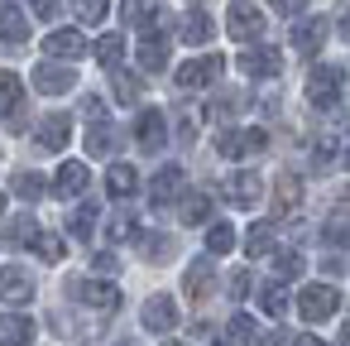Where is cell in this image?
<instances>
[{"mask_svg": "<svg viewBox=\"0 0 350 346\" xmlns=\"http://www.w3.org/2000/svg\"><path fill=\"white\" fill-rule=\"evenodd\" d=\"M139 255H144L149 264H168V260H173V240H168V236H144V240H139Z\"/></svg>", "mask_w": 350, "mask_h": 346, "instance_id": "cell-36", "label": "cell"}, {"mask_svg": "<svg viewBox=\"0 0 350 346\" xmlns=\"http://www.w3.org/2000/svg\"><path fill=\"white\" fill-rule=\"evenodd\" d=\"M139 92H144L139 73H120V68H116V101H120V106H139Z\"/></svg>", "mask_w": 350, "mask_h": 346, "instance_id": "cell-33", "label": "cell"}, {"mask_svg": "<svg viewBox=\"0 0 350 346\" xmlns=\"http://www.w3.org/2000/svg\"><path fill=\"white\" fill-rule=\"evenodd\" d=\"M211 346H235V341H211Z\"/></svg>", "mask_w": 350, "mask_h": 346, "instance_id": "cell-54", "label": "cell"}, {"mask_svg": "<svg viewBox=\"0 0 350 346\" xmlns=\"http://www.w3.org/2000/svg\"><path fill=\"white\" fill-rule=\"evenodd\" d=\"M273 264H278V274H283V279H297V274L307 269L297 250H278V255H273Z\"/></svg>", "mask_w": 350, "mask_h": 346, "instance_id": "cell-41", "label": "cell"}, {"mask_svg": "<svg viewBox=\"0 0 350 346\" xmlns=\"http://www.w3.org/2000/svg\"><path fill=\"white\" fill-rule=\"evenodd\" d=\"M230 341H235V346L254 341V317H250V312H235V317H230Z\"/></svg>", "mask_w": 350, "mask_h": 346, "instance_id": "cell-42", "label": "cell"}, {"mask_svg": "<svg viewBox=\"0 0 350 346\" xmlns=\"http://www.w3.org/2000/svg\"><path fill=\"white\" fill-rule=\"evenodd\" d=\"M278 68H283V53L269 49V44L240 53V73H245V77H278Z\"/></svg>", "mask_w": 350, "mask_h": 346, "instance_id": "cell-10", "label": "cell"}, {"mask_svg": "<svg viewBox=\"0 0 350 346\" xmlns=\"http://www.w3.org/2000/svg\"><path fill=\"white\" fill-rule=\"evenodd\" d=\"M25 101V82L15 73H0V116H15Z\"/></svg>", "mask_w": 350, "mask_h": 346, "instance_id": "cell-30", "label": "cell"}, {"mask_svg": "<svg viewBox=\"0 0 350 346\" xmlns=\"http://www.w3.org/2000/svg\"><path fill=\"white\" fill-rule=\"evenodd\" d=\"M226 293H230V298H245V293H250V269H235V274L226 279Z\"/></svg>", "mask_w": 350, "mask_h": 346, "instance_id": "cell-43", "label": "cell"}, {"mask_svg": "<svg viewBox=\"0 0 350 346\" xmlns=\"http://www.w3.org/2000/svg\"><path fill=\"white\" fill-rule=\"evenodd\" d=\"M111 149H116V135H111L106 121H96V125L87 130V154H111Z\"/></svg>", "mask_w": 350, "mask_h": 346, "instance_id": "cell-39", "label": "cell"}, {"mask_svg": "<svg viewBox=\"0 0 350 346\" xmlns=\"http://www.w3.org/2000/svg\"><path fill=\"white\" fill-rule=\"evenodd\" d=\"M221 53H206V58H192V63H183L178 68V87L183 92H202V87H211L216 77H221Z\"/></svg>", "mask_w": 350, "mask_h": 346, "instance_id": "cell-6", "label": "cell"}, {"mask_svg": "<svg viewBox=\"0 0 350 346\" xmlns=\"http://www.w3.org/2000/svg\"><path fill=\"white\" fill-rule=\"evenodd\" d=\"M135 188H139L135 164H111V169H106V193H111V197H130Z\"/></svg>", "mask_w": 350, "mask_h": 346, "instance_id": "cell-24", "label": "cell"}, {"mask_svg": "<svg viewBox=\"0 0 350 346\" xmlns=\"http://www.w3.org/2000/svg\"><path fill=\"white\" fill-rule=\"evenodd\" d=\"M0 212H5V193H0Z\"/></svg>", "mask_w": 350, "mask_h": 346, "instance_id": "cell-55", "label": "cell"}, {"mask_svg": "<svg viewBox=\"0 0 350 346\" xmlns=\"http://www.w3.org/2000/svg\"><path fill=\"white\" fill-rule=\"evenodd\" d=\"M0 298H5V303H29L34 298V274L29 269H20V264H5V269H0Z\"/></svg>", "mask_w": 350, "mask_h": 346, "instance_id": "cell-11", "label": "cell"}, {"mask_svg": "<svg viewBox=\"0 0 350 346\" xmlns=\"http://www.w3.org/2000/svg\"><path fill=\"white\" fill-rule=\"evenodd\" d=\"M178 217H183L187 226H202V221H211V193H183V202H178Z\"/></svg>", "mask_w": 350, "mask_h": 346, "instance_id": "cell-25", "label": "cell"}, {"mask_svg": "<svg viewBox=\"0 0 350 346\" xmlns=\"http://www.w3.org/2000/svg\"><path fill=\"white\" fill-rule=\"evenodd\" d=\"M139 68H144V73H163V68H168V39H163V34H144V44H139Z\"/></svg>", "mask_w": 350, "mask_h": 346, "instance_id": "cell-23", "label": "cell"}, {"mask_svg": "<svg viewBox=\"0 0 350 346\" xmlns=\"http://www.w3.org/2000/svg\"><path fill=\"white\" fill-rule=\"evenodd\" d=\"M44 53L49 58H63V63H77L87 53V39H82V29H53L44 39Z\"/></svg>", "mask_w": 350, "mask_h": 346, "instance_id": "cell-12", "label": "cell"}, {"mask_svg": "<svg viewBox=\"0 0 350 346\" xmlns=\"http://www.w3.org/2000/svg\"><path fill=\"white\" fill-rule=\"evenodd\" d=\"M29 341H34V317L0 312V346H29Z\"/></svg>", "mask_w": 350, "mask_h": 346, "instance_id": "cell-19", "label": "cell"}, {"mask_svg": "<svg viewBox=\"0 0 350 346\" xmlns=\"http://www.w3.org/2000/svg\"><path fill=\"white\" fill-rule=\"evenodd\" d=\"M226 197H230L235 207H254V202L264 197V178H259L254 169H240V173L226 183Z\"/></svg>", "mask_w": 350, "mask_h": 346, "instance_id": "cell-15", "label": "cell"}, {"mask_svg": "<svg viewBox=\"0 0 350 346\" xmlns=\"http://www.w3.org/2000/svg\"><path fill=\"white\" fill-rule=\"evenodd\" d=\"M340 15H345V20H340V29L350 34V0H345V10H340Z\"/></svg>", "mask_w": 350, "mask_h": 346, "instance_id": "cell-50", "label": "cell"}, {"mask_svg": "<svg viewBox=\"0 0 350 346\" xmlns=\"http://www.w3.org/2000/svg\"><path fill=\"white\" fill-rule=\"evenodd\" d=\"M72 87H77L72 63L49 58V63H39V68H34V92H44V97H63V92H72Z\"/></svg>", "mask_w": 350, "mask_h": 346, "instance_id": "cell-4", "label": "cell"}, {"mask_svg": "<svg viewBox=\"0 0 350 346\" xmlns=\"http://www.w3.org/2000/svg\"><path fill=\"white\" fill-rule=\"evenodd\" d=\"M10 193H15V197H25V202H39V197H44V178H39V173H29V169H15Z\"/></svg>", "mask_w": 350, "mask_h": 346, "instance_id": "cell-32", "label": "cell"}, {"mask_svg": "<svg viewBox=\"0 0 350 346\" xmlns=\"http://www.w3.org/2000/svg\"><path fill=\"white\" fill-rule=\"evenodd\" d=\"M326 240H331V245H350V226H340V221H326Z\"/></svg>", "mask_w": 350, "mask_h": 346, "instance_id": "cell-45", "label": "cell"}, {"mask_svg": "<svg viewBox=\"0 0 350 346\" xmlns=\"http://www.w3.org/2000/svg\"><path fill=\"white\" fill-rule=\"evenodd\" d=\"M264 145H269V135H264V130H250V125L216 135V154H221V159H245V154H259Z\"/></svg>", "mask_w": 350, "mask_h": 346, "instance_id": "cell-5", "label": "cell"}, {"mask_svg": "<svg viewBox=\"0 0 350 346\" xmlns=\"http://www.w3.org/2000/svg\"><path fill=\"white\" fill-rule=\"evenodd\" d=\"M135 140H139V149H149V154H159V149L168 145V121H163L159 106L139 111V121H135Z\"/></svg>", "mask_w": 350, "mask_h": 346, "instance_id": "cell-8", "label": "cell"}, {"mask_svg": "<svg viewBox=\"0 0 350 346\" xmlns=\"http://www.w3.org/2000/svg\"><path fill=\"white\" fill-rule=\"evenodd\" d=\"M178 193H183V169H178V164H173V169H159L154 183H149V202H154V207H168Z\"/></svg>", "mask_w": 350, "mask_h": 346, "instance_id": "cell-20", "label": "cell"}, {"mask_svg": "<svg viewBox=\"0 0 350 346\" xmlns=\"http://www.w3.org/2000/svg\"><path fill=\"white\" fill-rule=\"evenodd\" d=\"M96 212H101V207H92V202L72 207V212H68V231H72L77 240H87V236H92V226H96Z\"/></svg>", "mask_w": 350, "mask_h": 346, "instance_id": "cell-34", "label": "cell"}, {"mask_svg": "<svg viewBox=\"0 0 350 346\" xmlns=\"http://www.w3.org/2000/svg\"><path fill=\"white\" fill-rule=\"evenodd\" d=\"M120 15H125V25H135V29H144V34H159V5L154 0H125L120 5Z\"/></svg>", "mask_w": 350, "mask_h": 346, "instance_id": "cell-21", "label": "cell"}, {"mask_svg": "<svg viewBox=\"0 0 350 346\" xmlns=\"http://www.w3.org/2000/svg\"><path fill=\"white\" fill-rule=\"evenodd\" d=\"M340 197H345V202H350V188H345V193H340Z\"/></svg>", "mask_w": 350, "mask_h": 346, "instance_id": "cell-56", "label": "cell"}, {"mask_svg": "<svg viewBox=\"0 0 350 346\" xmlns=\"http://www.w3.org/2000/svg\"><path fill=\"white\" fill-rule=\"evenodd\" d=\"M92 264H96V274H116V269H120V260H116L111 250H96V255H92Z\"/></svg>", "mask_w": 350, "mask_h": 346, "instance_id": "cell-44", "label": "cell"}, {"mask_svg": "<svg viewBox=\"0 0 350 346\" xmlns=\"http://www.w3.org/2000/svg\"><path fill=\"white\" fill-rule=\"evenodd\" d=\"M72 293H77L87 308H96V312H116V308H120V288H116V284H101V279H82Z\"/></svg>", "mask_w": 350, "mask_h": 346, "instance_id": "cell-13", "label": "cell"}, {"mask_svg": "<svg viewBox=\"0 0 350 346\" xmlns=\"http://www.w3.org/2000/svg\"><path fill=\"white\" fill-rule=\"evenodd\" d=\"M278 15H302V0H269Z\"/></svg>", "mask_w": 350, "mask_h": 346, "instance_id": "cell-47", "label": "cell"}, {"mask_svg": "<svg viewBox=\"0 0 350 346\" xmlns=\"http://www.w3.org/2000/svg\"><path fill=\"white\" fill-rule=\"evenodd\" d=\"M211 34H216V20H211L206 10H187L183 25H178V39H183V44H206Z\"/></svg>", "mask_w": 350, "mask_h": 346, "instance_id": "cell-22", "label": "cell"}, {"mask_svg": "<svg viewBox=\"0 0 350 346\" xmlns=\"http://www.w3.org/2000/svg\"><path fill=\"white\" fill-rule=\"evenodd\" d=\"M340 346H350V322H340Z\"/></svg>", "mask_w": 350, "mask_h": 346, "instance_id": "cell-51", "label": "cell"}, {"mask_svg": "<svg viewBox=\"0 0 350 346\" xmlns=\"http://www.w3.org/2000/svg\"><path fill=\"white\" fill-rule=\"evenodd\" d=\"M58 10H63V0H34V15L39 20H58Z\"/></svg>", "mask_w": 350, "mask_h": 346, "instance_id": "cell-46", "label": "cell"}, {"mask_svg": "<svg viewBox=\"0 0 350 346\" xmlns=\"http://www.w3.org/2000/svg\"><path fill=\"white\" fill-rule=\"evenodd\" d=\"M116 346H139V341H116Z\"/></svg>", "mask_w": 350, "mask_h": 346, "instance_id": "cell-52", "label": "cell"}, {"mask_svg": "<svg viewBox=\"0 0 350 346\" xmlns=\"http://www.w3.org/2000/svg\"><path fill=\"white\" fill-rule=\"evenodd\" d=\"M297 312H302V322H326L331 312H340V293L331 284H302Z\"/></svg>", "mask_w": 350, "mask_h": 346, "instance_id": "cell-1", "label": "cell"}, {"mask_svg": "<svg viewBox=\"0 0 350 346\" xmlns=\"http://www.w3.org/2000/svg\"><path fill=\"white\" fill-rule=\"evenodd\" d=\"M326 34H331V20H326V15H302V20L293 25V49H297V53H321Z\"/></svg>", "mask_w": 350, "mask_h": 346, "instance_id": "cell-7", "label": "cell"}, {"mask_svg": "<svg viewBox=\"0 0 350 346\" xmlns=\"http://www.w3.org/2000/svg\"><path fill=\"white\" fill-rule=\"evenodd\" d=\"M259 308H264L269 317H283V312H288V288H283V284H264V288H259Z\"/></svg>", "mask_w": 350, "mask_h": 346, "instance_id": "cell-37", "label": "cell"}, {"mask_svg": "<svg viewBox=\"0 0 350 346\" xmlns=\"http://www.w3.org/2000/svg\"><path fill=\"white\" fill-rule=\"evenodd\" d=\"M139 317H144V327H149V332H173V327H178V303H173L168 293H154V298L144 303V312H139Z\"/></svg>", "mask_w": 350, "mask_h": 346, "instance_id": "cell-16", "label": "cell"}, {"mask_svg": "<svg viewBox=\"0 0 350 346\" xmlns=\"http://www.w3.org/2000/svg\"><path fill=\"white\" fill-rule=\"evenodd\" d=\"M87 183H92V169L77 164V159H68V164L53 173V193H58V197H77V193H87Z\"/></svg>", "mask_w": 350, "mask_h": 346, "instance_id": "cell-17", "label": "cell"}, {"mask_svg": "<svg viewBox=\"0 0 350 346\" xmlns=\"http://www.w3.org/2000/svg\"><path fill=\"white\" fill-rule=\"evenodd\" d=\"M245 255H250V260H264V255H273V226L254 221V226L245 231Z\"/></svg>", "mask_w": 350, "mask_h": 346, "instance_id": "cell-29", "label": "cell"}, {"mask_svg": "<svg viewBox=\"0 0 350 346\" xmlns=\"http://www.w3.org/2000/svg\"><path fill=\"white\" fill-rule=\"evenodd\" d=\"M297 202H302V178L283 173V178H278V188H273V212H278V217H288Z\"/></svg>", "mask_w": 350, "mask_h": 346, "instance_id": "cell-27", "label": "cell"}, {"mask_svg": "<svg viewBox=\"0 0 350 346\" xmlns=\"http://www.w3.org/2000/svg\"><path fill=\"white\" fill-rule=\"evenodd\" d=\"M0 39H5V44H25L29 39V15H20V5L0 10Z\"/></svg>", "mask_w": 350, "mask_h": 346, "instance_id": "cell-26", "label": "cell"}, {"mask_svg": "<svg viewBox=\"0 0 350 346\" xmlns=\"http://www.w3.org/2000/svg\"><path fill=\"white\" fill-rule=\"evenodd\" d=\"M34 140H39V149H49V154L68 149V140H72V116H44Z\"/></svg>", "mask_w": 350, "mask_h": 346, "instance_id": "cell-14", "label": "cell"}, {"mask_svg": "<svg viewBox=\"0 0 350 346\" xmlns=\"http://www.w3.org/2000/svg\"><path fill=\"white\" fill-rule=\"evenodd\" d=\"M87 116H92V121H106V106H101L96 97H87Z\"/></svg>", "mask_w": 350, "mask_h": 346, "instance_id": "cell-48", "label": "cell"}, {"mask_svg": "<svg viewBox=\"0 0 350 346\" xmlns=\"http://www.w3.org/2000/svg\"><path fill=\"white\" fill-rule=\"evenodd\" d=\"M63 255H68L63 236H39V260H44V264H58Z\"/></svg>", "mask_w": 350, "mask_h": 346, "instance_id": "cell-40", "label": "cell"}, {"mask_svg": "<svg viewBox=\"0 0 350 346\" xmlns=\"http://www.w3.org/2000/svg\"><path fill=\"white\" fill-rule=\"evenodd\" d=\"M106 10H111V0H72V15H77L82 25H101Z\"/></svg>", "mask_w": 350, "mask_h": 346, "instance_id": "cell-38", "label": "cell"}, {"mask_svg": "<svg viewBox=\"0 0 350 346\" xmlns=\"http://www.w3.org/2000/svg\"><path fill=\"white\" fill-rule=\"evenodd\" d=\"M106 236H111V245L135 240V236H139V217H135V212H125V207H116V212H111V221H106Z\"/></svg>", "mask_w": 350, "mask_h": 346, "instance_id": "cell-28", "label": "cell"}, {"mask_svg": "<svg viewBox=\"0 0 350 346\" xmlns=\"http://www.w3.org/2000/svg\"><path fill=\"white\" fill-rule=\"evenodd\" d=\"M293 346H326V341H321V336H312V332H302V336H297Z\"/></svg>", "mask_w": 350, "mask_h": 346, "instance_id": "cell-49", "label": "cell"}, {"mask_svg": "<svg viewBox=\"0 0 350 346\" xmlns=\"http://www.w3.org/2000/svg\"><path fill=\"white\" fill-rule=\"evenodd\" d=\"M226 34H230V39H240V44L259 39V34H264V10H259V5H250V0H235V5L226 10Z\"/></svg>", "mask_w": 350, "mask_h": 346, "instance_id": "cell-3", "label": "cell"}, {"mask_svg": "<svg viewBox=\"0 0 350 346\" xmlns=\"http://www.w3.org/2000/svg\"><path fill=\"white\" fill-rule=\"evenodd\" d=\"M0 245H5V250L39 245V221H34V212H20V217H10L5 226H0Z\"/></svg>", "mask_w": 350, "mask_h": 346, "instance_id": "cell-9", "label": "cell"}, {"mask_svg": "<svg viewBox=\"0 0 350 346\" xmlns=\"http://www.w3.org/2000/svg\"><path fill=\"white\" fill-rule=\"evenodd\" d=\"M216 255H206V260H192L187 264V274H183V288H187V298H206L211 288H216V264H211Z\"/></svg>", "mask_w": 350, "mask_h": 346, "instance_id": "cell-18", "label": "cell"}, {"mask_svg": "<svg viewBox=\"0 0 350 346\" xmlns=\"http://www.w3.org/2000/svg\"><path fill=\"white\" fill-rule=\"evenodd\" d=\"M340 87H345V73L331 68V63H317L312 77H307V101L312 106H336L340 101Z\"/></svg>", "mask_w": 350, "mask_h": 346, "instance_id": "cell-2", "label": "cell"}, {"mask_svg": "<svg viewBox=\"0 0 350 346\" xmlns=\"http://www.w3.org/2000/svg\"><path fill=\"white\" fill-rule=\"evenodd\" d=\"M163 346H187V341H163Z\"/></svg>", "mask_w": 350, "mask_h": 346, "instance_id": "cell-53", "label": "cell"}, {"mask_svg": "<svg viewBox=\"0 0 350 346\" xmlns=\"http://www.w3.org/2000/svg\"><path fill=\"white\" fill-rule=\"evenodd\" d=\"M92 53H96L101 68H120V58H125V39H120V34H101Z\"/></svg>", "mask_w": 350, "mask_h": 346, "instance_id": "cell-31", "label": "cell"}, {"mask_svg": "<svg viewBox=\"0 0 350 346\" xmlns=\"http://www.w3.org/2000/svg\"><path fill=\"white\" fill-rule=\"evenodd\" d=\"M226 250H235V226L230 221H216L206 231V255H226Z\"/></svg>", "mask_w": 350, "mask_h": 346, "instance_id": "cell-35", "label": "cell"}]
</instances>
